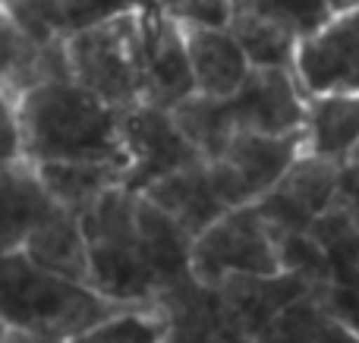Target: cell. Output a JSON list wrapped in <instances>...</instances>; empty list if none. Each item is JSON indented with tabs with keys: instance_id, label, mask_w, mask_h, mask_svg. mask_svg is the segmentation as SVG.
Instances as JSON below:
<instances>
[{
	"instance_id": "4",
	"label": "cell",
	"mask_w": 359,
	"mask_h": 343,
	"mask_svg": "<svg viewBox=\"0 0 359 343\" xmlns=\"http://www.w3.org/2000/svg\"><path fill=\"white\" fill-rule=\"evenodd\" d=\"M145 13H123L67 35L69 79L117 111L145 101Z\"/></svg>"
},
{
	"instance_id": "12",
	"label": "cell",
	"mask_w": 359,
	"mask_h": 343,
	"mask_svg": "<svg viewBox=\"0 0 359 343\" xmlns=\"http://www.w3.org/2000/svg\"><path fill=\"white\" fill-rule=\"evenodd\" d=\"M196 94L183 29L174 16L158 6L145 13V101L174 111L180 101Z\"/></svg>"
},
{
	"instance_id": "2",
	"label": "cell",
	"mask_w": 359,
	"mask_h": 343,
	"mask_svg": "<svg viewBox=\"0 0 359 343\" xmlns=\"http://www.w3.org/2000/svg\"><path fill=\"white\" fill-rule=\"evenodd\" d=\"M86 284H73L38 268L22 249L0 252V321L10 331L50 334L73 340L76 334L123 312Z\"/></svg>"
},
{
	"instance_id": "19",
	"label": "cell",
	"mask_w": 359,
	"mask_h": 343,
	"mask_svg": "<svg viewBox=\"0 0 359 343\" xmlns=\"http://www.w3.org/2000/svg\"><path fill=\"white\" fill-rule=\"evenodd\" d=\"M306 151L344 161L359 142V92L306 98Z\"/></svg>"
},
{
	"instance_id": "29",
	"label": "cell",
	"mask_w": 359,
	"mask_h": 343,
	"mask_svg": "<svg viewBox=\"0 0 359 343\" xmlns=\"http://www.w3.org/2000/svg\"><path fill=\"white\" fill-rule=\"evenodd\" d=\"M6 340H10V328H6L4 321H0V343H6Z\"/></svg>"
},
{
	"instance_id": "8",
	"label": "cell",
	"mask_w": 359,
	"mask_h": 343,
	"mask_svg": "<svg viewBox=\"0 0 359 343\" xmlns=\"http://www.w3.org/2000/svg\"><path fill=\"white\" fill-rule=\"evenodd\" d=\"M341 161L303 151L268 195L255 202L271 233H306L312 220L337 205Z\"/></svg>"
},
{
	"instance_id": "6",
	"label": "cell",
	"mask_w": 359,
	"mask_h": 343,
	"mask_svg": "<svg viewBox=\"0 0 359 343\" xmlns=\"http://www.w3.org/2000/svg\"><path fill=\"white\" fill-rule=\"evenodd\" d=\"M331 16L328 0H233L227 31L252 66L293 69L299 41Z\"/></svg>"
},
{
	"instance_id": "7",
	"label": "cell",
	"mask_w": 359,
	"mask_h": 343,
	"mask_svg": "<svg viewBox=\"0 0 359 343\" xmlns=\"http://www.w3.org/2000/svg\"><path fill=\"white\" fill-rule=\"evenodd\" d=\"M306 151V136H262V132H236L224 155L208 161V180L227 211L255 205L280 183Z\"/></svg>"
},
{
	"instance_id": "15",
	"label": "cell",
	"mask_w": 359,
	"mask_h": 343,
	"mask_svg": "<svg viewBox=\"0 0 359 343\" xmlns=\"http://www.w3.org/2000/svg\"><path fill=\"white\" fill-rule=\"evenodd\" d=\"M180 29H183L196 92L208 98H230L252 69L236 38L227 29H211V25L180 22Z\"/></svg>"
},
{
	"instance_id": "25",
	"label": "cell",
	"mask_w": 359,
	"mask_h": 343,
	"mask_svg": "<svg viewBox=\"0 0 359 343\" xmlns=\"http://www.w3.org/2000/svg\"><path fill=\"white\" fill-rule=\"evenodd\" d=\"M312 343H359V331H356V328H350L347 321H331V318H325Z\"/></svg>"
},
{
	"instance_id": "1",
	"label": "cell",
	"mask_w": 359,
	"mask_h": 343,
	"mask_svg": "<svg viewBox=\"0 0 359 343\" xmlns=\"http://www.w3.org/2000/svg\"><path fill=\"white\" fill-rule=\"evenodd\" d=\"M22 158L32 164L98 161L130 167L123 145V111L73 79H57L19 98Z\"/></svg>"
},
{
	"instance_id": "13",
	"label": "cell",
	"mask_w": 359,
	"mask_h": 343,
	"mask_svg": "<svg viewBox=\"0 0 359 343\" xmlns=\"http://www.w3.org/2000/svg\"><path fill=\"white\" fill-rule=\"evenodd\" d=\"M161 0H13L4 6L35 41L48 44L54 38H67L73 31L92 29L123 13L158 10Z\"/></svg>"
},
{
	"instance_id": "11",
	"label": "cell",
	"mask_w": 359,
	"mask_h": 343,
	"mask_svg": "<svg viewBox=\"0 0 359 343\" xmlns=\"http://www.w3.org/2000/svg\"><path fill=\"white\" fill-rule=\"evenodd\" d=\"M236 132L293 136L306 123V94L293 69L252 66L243 85L227 98Z\"/></svg>"
},
{
	"instance_id": "5",
	"label": "cell",
	"mask_w": 359,
	"mask_h": 343,
	"mask_svg": "<svg viewBox=\"0 0 359 343\" xmlns=\"http://www.w3.org/2000/svg\"><path fill=\"white\" fill-rule=\"evenodd\" d=\"M189 274L196 284L217 290L230 277H278L280 258L271 227L255 205L233 208L192 239Z\"/></svg>"
},
{
	"instance_id": "26",
	"label": "cell",
	"mask_w": 359,
	"mask_h": 343,
	"mask_svg": "<svg viewBox=\"0 0 359 343\" xmlns=\"http://www.w3.org/2000/svg\"><path fill=\"white\" fill-rule=\"evenodd\" d=\"M6 343H69L63 337H50V334H32V331H10Z\"/></svg>"
},
{
	"instance_id": "24",
	"label": "cell",
	"mask_w": 359,
	"mask_h": 343,
	"mask_svg": "<svg viewBox=\"0 0 359 343\" xmlns=\"http://www.w3.org/2000/svg\"><path fill=\"white\" fill-rule=\"evenodd\" d=\"M22 158V132H19V98L0 85V161Z\"/></svg>"
},
{
	"instance_id": "27",
	"label": "cell",
	"mask_w": 359,
	"mask_h": 343,
	"mask_svg": "<svg viewBox=\"0 0 359 343\" xmlns=\"http://www.w3.org/2000/svg\"><path fill=\"white\" fill-rule=\"evenodd\" d=\"M328 6H331L334 13H344V10H356L359 0H328Z\"/></svg>"
},
{
	"instance_id": "22",
	"label": "cell",
	"mask_w": 359,
	"mask_h": 343,
	"mask_svg": "<svg viewBox=\"0 0 359 343\" xmlns=\"http://www.w3.org/2000/svg\"><path fill=\"white\" fill-rule=\"evenodd\" d=\"M170 325L158 306L151 309H123L104 318L101 325L76 334L69 343H168Z\"/></svg>"
},
{
	"instance_id": "23",
	"label": "cell",
	"mask_w": 359,
	"mask_h": 343,
	"mask_svg": "<svg viewBox=\"0 0 359 343\" xmlns=\"http://www.w3.org/2000/svg\"><path fill=\"white\" fill-rule=\"evenodd\" d=\"M230 4L233 0H168L161 6L177 22L189 25H211V29H227L230 22Z\"/></svg>"
},
{
	"instance_id": "28",
	"label": "cell",
	"mask_w": 359,
	"mask_h": 343,
	"mask_svg": "<svg viewBox=\"0 0 359 343\" xmlns=\"http://www.w3.org/2000/svg\"><path fill=\"white\" fill-rule=\"evenodd\" d=\"M344 208H350V214H353V224H356V230H359V202H356V205H344Z\"/></svg>"
},
{
	"instance_id": "17",
	"label": "cell",
	"mask_w": 359,
	"mask_h": 343,
	"mask_svg": "<svg viewBox=\"0 0 359 343\" xmlns=\"http://www.w3.org/2000/svg\"><path fill=\"white\" fill-rule=\"evenodd\" d=\"M136 233H139V249H142L145 262L155 271L158 284H161V293L189 281L192 237L170 214H164L158 205H151L145 195H139L136 205Z\"/></svg>"
},
{
	"instance_id": "18",
	"label": "cell",
	"mask_w": 359,
	"mask_h": 343,
	"mask_svg": "<svg viewBox=\"0 0 359 343\" xmlns=\"http://www.w3.org/2000/svg\"><path fill=\"white\" fill-rule=\"evenodd\" d=\"M44 189L50 199L69 214H86L98 199H104L111 189L126 186L123 164H98V161H57L35 164Z\"/></svg>"
},
{
	"instance_id": "9",
	"label": "cell",
	"mask_w": 359,
	"mask_h": 343,
	"mask_svg": "<svg viewBox=\"0 0 359 343\" xmlns=\"http://www.w3.org/2000/svg\"><path fill=\"white\" fill-rule=\"evenodd\" d=\"M123 145H126V189L142 192L161 176L202 164V155L186 142L170 111L155 104H136L123 111Z\"/></svg>"
},
{
	"instance_id": "20",
	"label": "cell",
	"mask_w": 359,
	"mask_h": 343,
	"mask_svg": "<svg viewBox=\"0 0 359 343\" xmlns=\"http://www.w3.org/2000/svg\"><path fill=\"white\" fill-rule=\"evenodd\" d=\"M22 252L38 268L88 287V243H86V233H82V220L76 214L60 208L54 218L44 220L25 239Z\"/></svg>"
},
{
	"instance_id": "30",
	"label": "cell",
	"mask_w": 359,
	"mask_h": 343,
	"mask_svg": "<svg viewBox=\"0 0 359 343\" xmlns=\"http://www.w3.org/2000/svg\"><path fill=\"white\" fill-rule=\"evenodd\" d=\"M13 4V0H0V10H4V6H10Z\"/></svg>"
},
{
	"instance_id": "21",
	"label": "cell",
	"mask_w": 359,
	"mask_h": 343,
	"mask_svg": "<svg viewBox=\"0 0 359 343\" xmlns=\"http://www.w3.org/2000/svg\"><path fill=\"white\" fill-rule=\"evenodd\" d=\"M174 123L186 136V142L202 155V161H217L224 155V148L230 145V139L236 136V123L230 113L227 98H208V94H189L186 101L170 111Z\"/></svg>"
},
{
	"instance_id": "10",
	"label": "cell",
	"mask_w": 359,
	"mask_h": 343,
	"mask_svg": "<svg viewBox=\"0 0 359 343\" xmlns=\"http://www.w3.org/2000/svg\"><path fill=\"white\" fill-rule=\"evenodd\" d=\"M293 76L306 98L359 92V6L334 13L299 41Z\"/></svg>"
},
{
	"instance_id": "3",
	"label": "cell",
	"mask_w": 359,
	"mask_h": 343,
	"mask_svg": "<svg viewBox=\"0 0 359 343\" xmlns=\"http://www.w3.org/2000/svg\"><path fill=\"white\" fill-rule=\"evenodd\" d=\"M136 205L139 192L120 186L79 214L88 243V287L120 306L151 309L161 284L139 249Z\"/></svg>"
},
{
	"instance_id": "14",
	"label": "cell",
	"mask_w": 359,
	"mask_h": 343,
	"mask_svg": "<svg viewBox=\"0 0 359 343\" xmlns=\"http://www.w3.org/2000/svg\"><path fill=\"white\" fill-rule=\"evenodd\" d=\"M60 211L44 189L35 164L16 158L0 161V252H16L25 239Z\"/></svg>"
},
{
	"instance_id": "16",
	"label": "cell",
	"mask_w": 359,
	"mask_h": 343,
	"mask_svg": "<svg viewBox=\"0 0 359 343\" xmlns=\"http://www.w3.org/2000/svg\"><path fill=\"white\" fill-rule=\"evenodd\" d=\"M139 195H145L151 205H158L164 214H170L192 239L208 230L217 218L227 214V208L217 199L215 186L208 180V164L205 161L192 164L186 170H177L170 176H161Z\"/></svg>"
}]
</instances>
